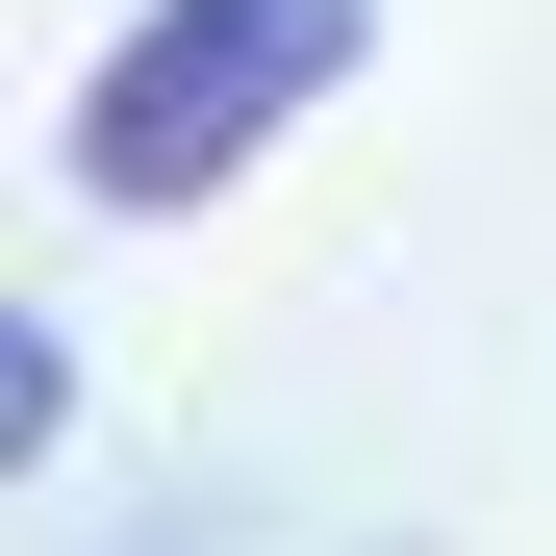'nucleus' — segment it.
I'll list each match as a JSON object with an SVG mask.
<instances>
[{
	"mask_svg": "<svg viewBox=\"0 0 556 556\" xmlns=\"http://www.w3.org/2000/svg\"><path fill=\"white\" fill-rule=\"evenodd\" d=\"M354 51H380V0H127L76 127H51V177L102 228H177V203L304 152V102H354Z\"/></svg>",
	"mask_w": 556,
	"mask_h": 556,
	"instance_id": "nucleus-1",
	"label": "nucleus"
}]
</instances>
